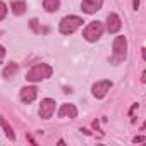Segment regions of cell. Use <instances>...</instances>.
<instances>
[{
    "mask_svg": "<svg viewBox=\"0 0 146 146\" xmlns=\"http://www.w3.org/2000/svg\"><path fill=\"white\" fill-rule=\"evenodd\" d=\"M81 132H84V134H86V136H90V134H91V132H90V131H88V129H81Z\"/></svg>",
    "mask_w": 146,
    "mask_h": 146,
    "instance_id": "21",
    "label": "cell"
},
{
    "mask_svg": "<svg viewBox=\"0 0 146 146\" xmlns=\"http://www.w3.org/2000/svg\"><path fill=\"white\" fill-rule=\"evenodd\" d=\"M83 17L79 16H65L62 17V21L58 23V31L62 35H72V33H76L81 26H83Z\"/></svg>",
    "mask_w": 146,
    "mask_h": 146,
    "instance_id": "3",
    "label": "cell"
},
{
    "mask_svg": "<svg viewBox=\"0 0 146 146\" xmlns=\"http://www.w3.org/2000/svg\"><path fill=\"white\" fill-rule=\"evenodd\" d=\"M103 23L102 21H91V23H88L86 24V28L83 29V38L86 40V41H90V43H95V41H98L100 38H102V35H103Z\"/></svg>",
    "mask_w": 146,
    "mask_h": 146,
    "instance_id": "4",
    "label": "cell"
},
{
    "mask_svg": "<svg viewBox=\"0 0 146 146\" xmlns=\"http://www.w3.org/2000/svg\"><path fill=\"white\" fill-rule=\"evenodd\" d=\"M11 9H12L14 16H23L26 12V2H23V0H16V2L11 4Z\"/></svg>",
    "mask_w": 146,
    "mask_h": 146,
    "instance_id": "13",
    "label": "cell"
},
{
    "mask_svg": "<svg viewBox=\"0 0 146 146\" xmlns=\"http://www.w3.org/2000/svg\"><path fill=\"white\" fill-rule=\"evenodd\" d=\"M144 129H146V122H144V124L141 125V131H144Z\"/></svg>",
    "mask_w": 146,
    "mask_h": 146,
    "instance_id": "22",
    "label": "cell"
},
{
    "mask_svg": "<svg viewBox=\"0 0 146 146\" xmlns=\"http://www.w3.org/2000/svg\"><path fill=\"white\" fill-rule=\"evenodd\" d=\"M29 28H31L35 33H40V31H41V29L38 28V19H31V21H29Z\"/></svg>",
    "mask_w": 146,
    "mask_h": 146,
    "instance_id": "16",
    "label": "cell"
},
{
    "mask_svg": "<svg viewBox=\"0 0 146 146\" xmlns=\"http://www.w3.org/2000/svg\"><path fill=\"white\" fill-rule=\"evenodd\" d=\"M58 117H69V119H76L78 117V108L72 103H64L58 108Z\"/></svg>",
    "mask_w": 146,
    "mask_h": 146,
    "instance_id": "10",
    "label": "cell"
},
{
    "mask_svg": "<svg viewBox=\"0 0 146 146\" xmlns=\"http://www.w3.org/2000/svg\"><path fill=\"white\" fill-rule=\"evenodd\" d=\"M132 143H136V144L137 143H146V137L144 136H134L132 137Z\"/></svg>",
    "mask_w": 146,
    "mask_h": 146,
    "instance_id": "17",
    "label": "cell"
},
{
    "mask_svg": "<svg viewBox=\"0 0 146 146\" xmlns=\"http://www.w3.org/2000/svg\"><path fill=\"white\" fill-rule=\"evenodd\" d=\"M125 57H127V40H125V36H115L113 43H112L110 62L112 64H119V62L125 60Z\"/></svg>",
    "mask_w": 146,
    "mask_h": 146,
    "instance_id": "2",
    "label": "cell"
},
{
    "mask_svg": "<svg viewBox=\"0 0 146 146\" xmlns=\"http://www.w3.org/2000/svg\"><path fill=\"white\" fill-rule=\"evenodd\" d=\"M17 70H19V64L9 62V64H5V67L2 69V78H4V79H11Z\"/></svg>",
    "mask_w": 146,
    "mask_h": 146,
    "instance_id": "11",
    "label": "cell"
},
{
    "mask_svg": "<svg viewBox=\"0 0 146 146\" xmlns=\"http://www.w3.org/2000/svg\"><path fill=\"white\" fill-rule=\"evenodd\" d=\"M55 100H52V98H45V100H41V103H40V110H38V113H40V117L43 119V120H48L53 113H55Z\"/></svg>",
    "mask_w": 146,
    "mask_h": 146,
    "instance_id": "6",
    "label": "cell"
},
{
    "mask_svg": "<svg viewBox=\"0 0 146 146\" xmlns=\"http://www.w3.org/2000/svg\"><path fill=\"white\" fill-rule=\"evenodd\" d=\"M141 55H143V60H146V48L141 50Z\"/></svg>",
    "mask_w": 146,
    "mask_h": 146,
    "instance_id": "19",
    "label": "cell"
},
{
    "mask_svg": "<svg viewBox=\"0 0 146 146\" xmlns=\"http://www.w3.org/2000/svg\"><path fill=\"white\" fill-rule=\"evenodd\" d=\"M105 28H107V31H108L110 35H117V33L120 31V28H122L120 17H119L115 12H110V14L107 16V24H105Z\"/></svg>",
    "mask_w": 146,
    "mask_h": 146,
    "instance_id": "7",
    "label": "cell"
},
{
    "mask_svg": "<svg viewBox=\"0 0 146 146\" xmlns=\"http://www.w3.org/2000/svg\"><path fill=\"white\" fill-rule=\"evenodd\" d=\"M0 21H4L5 19V16H7V5H5V2H0Z\"/></svg>",
    "mask_w": 146,
    "mask_h": 146,
    "instance_id": "15",
    "label": "cell"
},
{
    "mask_svg": "<svg viewBox=\"0 0 146 146\" xmlns=\"http://www.w3.org/2000/svg\"><path fill=\"white\" fill-rule=\"evenodd\" d=\"M141 81H143V83H146V70L143 72V76H141Z\"/></svg>",
    "mask_w": 146,
    "mask_h": 146,
    "instance_id": "20",
    "label": "cell"
},
{
    "mask_svg": "<svg viewBox=\"0 0 146 146\" xmlns=\"http://www.w3.org/2000/svg\"><path fill=\"white\" fill-rule=\"evenodd\" d=\"M132 7L137 11V7H139V0H132Z\"/></svg>",
    "mask_w": 146,
    "mask_h": 146,
    "instance_id": "18",
    "label": "cell"
},
{
    "mask_svg": "<svg viewBox=\"0 0 146 146\" xmlns=\"http://www.w3.org/2000/svg\"><path fill=\"white\" fill-rule=\"evenodd\" d=\"M36 96H38V90L35 86H24L19 91V98H21L23 103H31V102L36 100Z\"/></svg>",
    "mask_w": 146,
    "mask_h": 146,
    "instance_id": "9",
    "label": "cell"
},
{
    "mask_svg": "<svg viewBox=\"0 0 146 146\" xmlns=\"http://www.w3.org/2000/svg\"><path fill=\"white\" fill-rule=\"evenodd\" d=\"M103 0H83L81 2V11L84 14H95L102 9Z\"/></svg>",
    "mask_w": 146,
    "mask_h": 146,
    "instance_id": "8",
    "label": "cell"
},
{
    "mask_svg": "<svg viewBox=\"0 0 146 146\" xmlns=\"http://www.w3.org/2000/svg\"><path fill=\"white\" fill-rule=\"evenodd\" d=\"M52 74H53L52 65L41 62V64L33 65V67L26 72V81H28V83H40V81H45V79L52 78Z\"/></svg>",
    "mask_w": 146,
    "mask_h": 146,
    "instance_id": "1",
    "label": "cell"
},
{
    "mask_svg": "<svg viewBox=\"0 0 146 146\" xmlns=\"http://www.w3.org/2000/svg\"><path fill=\"white\" fill-rule=\"evenodd\" d=\"M43 9L50 14L57 12L60 9V0H43Z\"/></svg>",
    "mask_w": 146,
    "mask_h": 146,
    "instance_id": "12",
    "label": "cell"
},
{
    "mask_svg": "<svg viewBox=\"0 0 146 146\" xmlns=\"http://www.w3.org/2000/svg\"><path fill=\"white\" fill-rule=\"evenodd\" d=\"M110 88H112V81L102 79V81H96V83L91 86V93H93L95 98H105L107 93L110 91Z\"/></svg>",
    "mask_w": 146,
    "mask_h": 146,
    "instance_id": "5",
    "label": "cell"
},
{
    "mask_svg": "<svg viewBox=\"0 0 146 146\" xmlns=\"http://www.w3.org/2000/svg\"><path fill=\"white\" fill-rule=\"evenodd\" d=\"M0 124H2V129H4V132H5V136H7L9 139H16V134H14V131L11 129V125L7 124V120H5L4 117H0Z\"/></svg>",
    "mask_w": 146,
    "mask_h": 146,
    "instance_id": "14",
    "label": "cell"
}]
</instances>
